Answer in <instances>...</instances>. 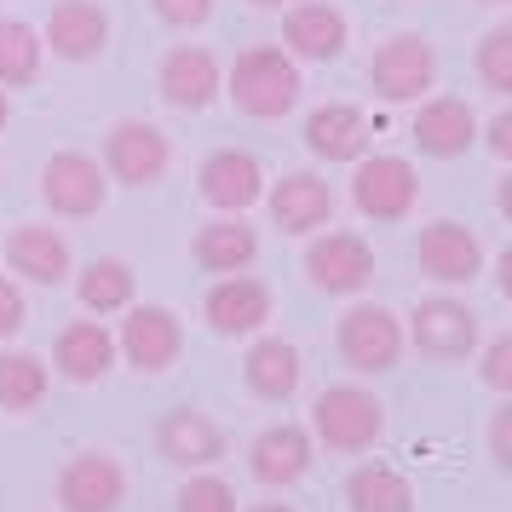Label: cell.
<instances>
[{
  "label": "cell",
  "instance_id": "1",
  "mask_svg": "<svg viewBox=\"0 0 512 512\" xmlns=\"http://www.w3.org/2000/svg\"><path fill=\"white\" fill-rule=\"evenodd\" d=\"M300 87H305L300 64L282 47H248V52H236V64L225 70V87H219V93H231V104L242 116L282 121L300 104Z\"/></svg>",
  "mask_w": 512,
  "mask_h": 512
},
{
  "label": "cell",
  "instance_id": "2",
  "mask_svg": "<svg viewBox=\"0 0 512 512\" xmlns=\"http://www.w3.org/2000/svg\"><path fill=\"white\" fill-rule=\"evenodd\" d=\"M311 443H323L328 455H363L386 438V403L369 386H328L311 403Z\"/></svg>",
  "mask_w": 512,
  "mask_h": 512
},
{
  "label": "cell",
  "instance_id": "3",
  "mask_svg": "<svg viewBox=\"0 0 512 512\" xmlns=\"http://www.w3.org/2000/svg\"><path fill=\"white\" fill-rule=\"evenodd\" d=\"M369 87L386 104H420V98L438 87V47L426 35H415V29L380 41L369 58Z\"/></svg>",
  "mask_w": 512,
  "mask_h": 512
},
{
  "label": "cell",
  "instance_id": "4",
  "mask_svg": "<svg viewBox=\"0 0 512 512\" xmlns=\"http://www.w3.org/2000/svg\"><path fill=\"white\" fill-rule=\"evenodd\" d=\"M351 202L363 219L374 225H392V219H409L420 202V173L409 156H357V173H351Z\"/></svg>",
  "mask_w": 512,
  "mask_h": 512
},
{
  "label": "cell",
  "instance_id": "5",
  "mask_svg": "<svg viewBox=\"0 0 512 512\" xmlns=\"http://www.w3.org/2000/svg\"><path fill=\"white\" fill-rule=\"evenodd\" d=\"M334 346H340L351 374H386V369H397V357H403V323H397V311L363 300L340 317Z\"/></svg>",
  "mask_w": 512,
  "mask_h": 512
},
{
  "label": "cell",
  "instance_id": "6",
  "mask_svg": "<svg viewBox=\"0 0 512 512\" xmlns=\"http://www.w3.org/2000/svg\"><path fill=\"white\" fill-rule=\"evenodd\" d=\"M167 167H173V144H167L162 127H150L139 116L110 127V139H104V173L110 179L144 190V185H156V179H167Z\"/></svg>",
  "mask_w": 512,
  "mask_h": 512
},
{
  "label": "cell",
  "instance_id": "7",
  "mask_svg": "<svg viewBox=\"0 0 512 512\" xmlns=\"http://www.w3.org/2000/svg\"><path fill=\"white\" fill-rule=\"evenodd\" d=\"M41 202L64 219H93L104 202H110V173L81 156V150H58L47 167H41Z\"/></svg>",
  "mask_w": 512,
  "mask_h": 512
},
{
  "label": "cell",
  "instance_id": "8",
  "mask_svg": "<svg viewBox=\"0 0 512 512\" xmlns=\"http://www.w3.org/2000/svg\"><path fill=\"white\" fill-rule=\"evenodd\" d=\"M403 340H415L426 357H438V363H461V357H472L478 351V311L466 300H449V294H438V300H420L415 311H409V334Z\"/></svg>",
  "mask_w": 512,
  "mask_h": 512
},
{
  "label": "cell",
  "instance_id": "9",
  "mask_svg": "<svg viewBox=\"0 0 512 512\" xmlns=\"http://www.w3.org/2000/svg\"><path fill=\"white\" fill-rule=\"evenodd\" d=\"M305 277H311L317 294H363L374 282V248L357 231L311 236V248H305Z\"/></svg>",
  "mask_w": 512,
  "mask_h": 512
},
{
  "label": "cell",
  "instance_id": "10",
  "mask_svg": "<svg viewBox=\"0 0 512 512\" xmlns=\"http://www.w3.org/2000/svg\"><path fill=\"white\" fill-rule=\"evenodd\" d=\"M116 351L133 363L139 374H162L167 363H179L185 351V328L167 305H133L116 328Z\"/></svg>",
  "mask_w": 512,
  "mask_h": 512
},
{
  "label": "cell",
  "instance_id": "11",
  "mask_svg": "<svg viewBox=\"0 0 512 512\" xmlns=\"http://www.w3.org/2000/svg\"><path fill=\"white\" fill-rule=\"evenodd\" d=\"M127 501V472L104 449H81L58 472V507L64 512H116Z\"/></svg>",
  "mask_w": 512,
  "mask_h": 512
},
{
  "label": "cell",
  "instance_id": "12",
  "mask_svg": "<svg viewBox=\"0 0 512 512\" xmlns=\"http://www.w3.org/2000/svg\"><path fill=\"white\" fill-rule=\"evenodd\" d=\"M351 41V24L340 6L328 0H294L288 18H282V52L294 64H334Z\"/></svg>",
  "mask_w": 512,
  "mask_h": 512
},
{
  "label": "cell",
  "instance_id": "13",
  "mask_svg": "<svg viewBox=\"0 0 512 512\" xmlns=\"http://www.w3.org/2000/svg\"><path fill=\"white\" fill-rule=\"evenodd\" d=\"M415 265L432 282H449V288H455V282H472L484 271V242H478V231L461 225V219H432V225L415 236Z\"/></svg>",
  "mask_w": 512,
  "mask_h": 512
},
{
  "label": "cell",
  "instance_id": "14",
  "mask_svg": "<svg viewBox=\"0 0 512 512\" xmlns=\"http://www.w3.org/2000/svg\"><path fill=\"white\" fill-rule=\"evenodd\" d=\"M271 311H277V300H271V288L259 277H219L208 288V300H202V317H208V328L219 334V340H242V334H259V328L271 323Z\"/></svg>",
  "mask_w": 512,
  "mask_h": 512
},
{
  "label": "cell",
  "instance_id": "15",
  "mask_svg": "<svg viewBox=\"0 0 512 512\" xmlns=\"http://www.w3.org/2000/svg\"><path fill=\"white\" fill-rule=\"evenodd\" d=\"M409 139H415L420 156H432V162H455L466 156L472 144H478V110L466 104V98H420L415 110V127H409Z\"/></svg>",
  "mask_w": 512,
  "mask_h": 512
},
{
  "label": "cell",
  "instance_id": "16",
  "mask_svg": "<svg viewBox=\"0 0 512 512\" xmlns=\"http://www.w3.org/2000/svg\"><path fill=\"white\" fill-rule=\"evenodd\" d=\"M41 47H52L64 64H87L110 47V12L98 0H58L41 24Z\"/></svg>",
  "mask_w": 512,
  "mask_h": 512
},
{
  "label": "cell",
  "instance_id": "17",
  "mask_svg": "<svg viewBox=\"0 0 512 512\" xmlns=\"http://www.w3.org/2000/svg\"><path fill=\"white\" fill-rule=\"evenodd\" d=\"M156 455L185 472H208L213 461H225V432L208 409H167L156 420Z\"/></svg>",
  "mask_w": 512,
  "mask_h": 512
},
{
  "label": "cell",
  "instance_id": "18",
  "mask_svg": "<svg viewBox=\"0 0 512 512\" xmlns=\"http://www.w3.org/2000/svg\"><path fill=\"white\" fill-rule=\"evenodd\" d=\"M259 202H271V219H277L282 236H311L323 231V225H334V190L317 179V173H282L277 185H265V196Z\"/></svg>",
  "mask_w": 512,
  "mask_h": 512
},
{
  "label": "cell",
  "instance_id": "19",
  "mask_svg": "<svg viewBox=\"0 0 512 512\" xmlns=\"http://www.w3.org/2000/svg\"><path fill=\"white\" fill-rule=\"evenodd\" d=\"M156 87H162L167 110L196 116V110H208L213 98H219L225 70H219V58H213L208 47H173L162 58V70H156Z\"/></svg>",
  "mask_w": 512,
  "mask_h": 512
},
{
  "label": "cell",
  "instance_id": "20",
  "mask_svg": "<svg viewBox=\"0 0 512 512\" xmlns=\"http://www.w3.org/2000/svg\"><path fill=\"white\" fill-rule=\"evenodd\" d=\"M311 461H317V443H311V432L294 426V420L265 426V432L254 438V449H248V472H254L265 489L300 484L305 472H311Z\"/></svg>",
  "mask_w": 512,
  "mask_h": 512
},
{
  "label": "cell",
  "instance_id": "21",
  "mask_svg": "<svg viewBox=\"0 0 512 512\" xmlns=\"http://www.w3.org/2000/svg\"><path fill=\"white\" fill-rule=\"evenodd\" d=\"M202 202L219 213H248L265 196V167H259L254 150H213L208 162H202Z\"/></svg>",
  "mask_w": 512,
  "mask_h": 512
},
{
  "label": "cell",
  "instance_id": "22",
  "mask_svg": "<svg viewBox=\"0 0 512 512\" xmlns=\"http://www.w3.org/2000/svg\"><path fill=\"white\" fill-rule=\"evenodd\" d=\"M6 265L24 282H41V288H58V282L75 271L70 259V236L58 225H18L6 236Z\"/></svg>",
  "mask_w": 512,
  "mask_h": 512
},
{
  "label": "cell",
  "instance_id": "23",
  "mask_svg": "<svg viewBox=\"0 0 512 512\" xmlns=\"http://www.w3.org/2000/svg\"><path fill=\"white\" fill-rule=\"evenodd\" d=\"M305 150L317 162H357V156H369V116L357 104H317L305 116Z\"/></svg>",
  "mask_w": 512,
  "mask_h": 512
},
{
  "label": "cell",
  "instance_id": "24",
  "mask_svg": "<svg viewBox=\"0 0 512 512\" xmlns=\"http://www.w3.org/2000/svg\"><path fill=\"white\" fill-rule=\"evenodd\" d=\"M52 363H58V374H64V380H75V386H93V380H104V374H110V363H116V334L98 323V317H81V323H70L64 334H58Z\"/></svg>",
  "mask_w": 512,
  "mask_h": 512
},
{
  "label": "cell",
  "instance_id": "25",
  "mask_svg": "<svg viewBox=\"0 0 512 512\" xmlns=\"http://www.w3.org/2000/svg\"><path fill=\"white\" fill-rule=\"evenodd\" d=\"M259 259V231L242 225V213H225V219H208L196 231V265L213 271V277H236Z\"/></svg>",
  "mask_w": 512,
  "mask_h": 512
},
{
  "label": "cell",
  "instance_id": "26",
  "mask_svg": "<svg viewBox=\"0 0 512 512\" xmlns=\"http://www.w3.org/2000/svg\"><path fill=\"white\" fill-rule=\"evenodd\" d=\"M300 374H305V363L288 340H254L248 357H242V380L265 403H288V397L300 392Z\"/></svg>",
  "mask_w": 512,
  "mask_h": 512
},
{
  "label": "cell",
  "instance_id": "27",
  "mask_svg": "<svg viewBox=\"0 0 512 512\" xmlns=\"http://www.w3.org/2000/svg\"><path fill=\"white\" fill-rule=\"evenodd\" d=\"M346 507L351 512H415V484L397 466L369 461L346 478Z\"/></svg>",
  "mask_w": 512,
  "mask_h": 512
},
{
  "label": "cell",
  "instance_id": "28",
  "mask_svg": "<svg viewBox=\"0 0 512 512\" xmlns=\"http://www.w3.org/2000/svg\"><path fill=\"white\" fill-rule=\"evenodd\" d=\"M133 265L127 259H93L81 277H75V300L87 305L93 317H110V311H127L133 305Z\"/></svg>",
  "mask_w": 512,
  "mask_h": 512
},
{
  "label": "cell",
  "instance_id": "29",
  "mask_svg": "<svg viewBox=\"0 0 512 512\" xmlns=\"http://www.w3.org/2000/svg\"><path fill=\"white\" fill-rule=\"evenodd\" d=\"M47 386H52V369L35 351H6V357H0V409H6V415L41 409Z\"/></svg>",
  "mask_w": 512,
  "mask_h": 512
},
{
  "label": "cell",
  "instance_id": "30",
  "mask_svg": "<svg viewBox=\"0 0 512 512\" xmlns=\"http://www.w3.org/2000/svg\"><path fill=\"white\" fill-rule=\"evenodd\" d=\"M41 29L18 24V18H0V87L12 93V87H29L35 75H41Z\"/></svg>",
  "mask_w": 512,
  "mask_h": 512
},
{
  "label": "cell",
  "instance_id": "31",
  "mask_svg": "<svg viewBox=\"0 0 512 512\" xmlns=\"http://www.w3.org/2000/svg\"><path fill=\"white\" fill-rule=\"evenodd\" d=\"M472 70H478V81H484L495 98L512 93V29L507 24L484 29V41H478V52H472Z\"/></svg>",
  "mask_w": 512,
  "mask_h": 512
},
{
  "label": "cell",
  "instance_id": "32",
  "mask_svg": "<svg viewBox=\"0 0 512 512\" xmlns=\"http://www.w3.org/2000/svg\"><path fill=\"white\" fill-rule=\"evenodd\" d=\"M173 501H179V512H236V489L225 484V478L202 472V478H190Z\"/></svg>",
  "mask_w": 512,
  "mask_h": 512
},
{
  "label": "cell",
  "instance_id": "33",
  "mask_svg": "<svg viewBox=\"0 0 512 512\" xmlns=\"http://www.w3.org/2000/svg\"><path fill=\"white\" fill-rule=\"evenodd\" d=\"M478 374H484V386L489 392H512V334H495L484 346V363H478Z\"/></svg>",
  "mask_w": 512,
  "mask_h": 512
},
{
  "label": "cell",
  "instance_id": "34",
  "mask_svg": "<svg viewBox=\"0 0 512 512\" xmlns=\"http://www.w3.org/2000/svg\"><path fill=\"white\" fill-rule=\"evenodd\" d=\"M167 29H202L213 18V0H150Z\"/></svg>",
  "mask_w": 512,
  "mask_h": 512
},
{
  "label": "cell",
  "instance_id": "35",
  "mask_svg": "<svg viewBox=\"0 0 512 512\" xmlns=\"http://www.w3.org/2000/svg\"><path fill=\"white\" fill-rule=\"evenodd\" d=\"M29 323V305H24V288L12 277H0V340H12L18 328Z\"/></svg>",
  "mask_w": 512,
  "mask_h": 512
},
{
  "label": "cell",
  "instance_id": "36",
  "mask_svg": "<svg viewBox=\"0 0 512 512\" xmlns=\"http://www.w3.org/2000/svg\"><path fill=\"white\" fill-rule=\"evenodd\" d=\"M489 461L512 472V409H495V420H489Z\"/></svg>",
  "mask_w": 512,
  "mask_h": 512
},
{
  "label": "cell",
  "instance_id": "37",
  "mask_svg": "<svg viewBox=\"0 0 512 512\" xmlns=\"http://www.w3.org/2000/svg\"><path fill=\"white\" fill-rule=\"evenodd\" d=\"M478 133H484V144H489V156H495V162H512V116H507V110L489 121V127L478 121Z\"/></svg>",
  "mask_w": 512,
  "mask_h": 512
},
{
  "label": "cell",
  "instance_id": "38",
  "mask_svg": "<svg viewBox=\"0 0 512 512\" xmlns=\"http://www.w3.org/2000/svg\"><path fill=\"white\" fill-rule=\"evenodd\" d=\"M6 121H12V98H6V87H0V133H6Z\"/></svg>",
  "mask_w": 512,
  "mask_h": 512
},
{
  "label": "cell",
  "instance_id": "39",
  "mask_svg": "<svg viewBox=\"0 0 512 512\" xmlns=\"http://www.w3.org/2000/svg\"><path fill=\"white\" fill-rule=\"evenodd\" d=\"M248 512H294L288 501H259V507H248Z\"/></svg>",
  "mask_w": 512,
  "mask_h": 512
},
{
  "label": "cell",
  "instance_id": "40",
  "mask_svg": "<svg viewBox=\"0 0 512 512\" xmlns=\"http://www.w3.org/2000/svg\"><path fill=\"white\" fill-rule=\"evenodd\" d=\"M254 6H265V12H282V6H294V0H254Z\"/></svg>",
  "mask_w": 512,
  "mask_h": 512
},
{
  "label": "cell",
  "instance_id": "41",
  "mask_svg": "<svg viewBox=\"0 0 512 512\" xmlns=\"http://www.w3.org/2000/svg\"><path fill=\"white\" fill-rule=\"evenodd\" d=\"M484 6H507V0H484Z\"/></svg>",
  "mask_w": 512,
  "mask_h": 512
}]
</instances>
